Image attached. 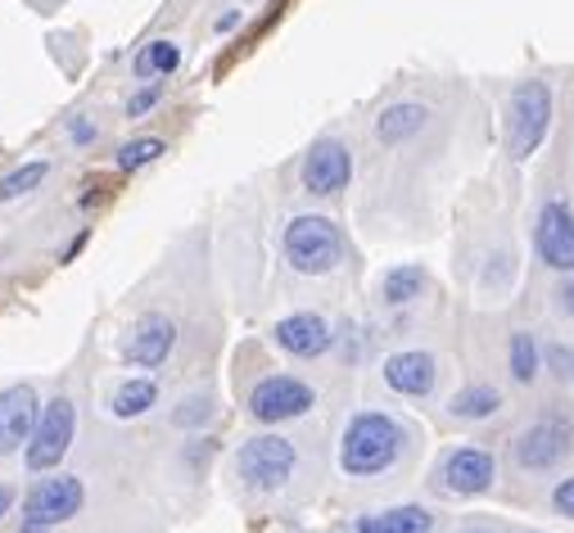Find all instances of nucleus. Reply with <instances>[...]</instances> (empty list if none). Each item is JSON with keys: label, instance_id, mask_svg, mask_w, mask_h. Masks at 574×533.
I'll list each match as a JSON object with an SVG mask.
<instances>
[{"label": "nucleus", "instance_id": "nucleus-1", "mask_svg": "<svg viewBox=\"0 0 574 533\" xmlns=\"http://www.w3.org/2000/svg\"><path fill=\"white\" fill-rule=\"evenodd\" d=\"M407 434L394 416L385 412H358L344 425V439H340V470L353 479H371V475H385L398 466L403 457Z\"/></svg>", "mask_w": 574, "mask_h": 533}, {"label": "nucleus", "instance_id": "nucleus-2", "mask_svg": "<svg viewBox=\"0 0 574 533\" xmlns=\"http://www.w3.org/2000/svg\"><path fill=\"white\" fill-rule=\"evenodd\" d=\"M285 263L304 276H330L334 267L344 263V235L330 217H317V213H304L285 226Z\"/></svg>", "mask_w": 574, "mask_h": 533}, {"label": "nucleus", "instance_id": "nucleus-3", "mask_svg": "<svg viewBox=\"0 0 574 533\" xmlns=\"http://www.w3.org/2000/svg\"><path fill=\"white\" fill-rule=\"evenodd\" d=\"M552 127V90L548 82H520L507 100V150L515 163L530 159Z\"/></svg>", "mask_w": 574, "mask_h": 533}, {"label": "nucleus", "instance_id": "nucleus-4", "mask_svg": "<svg viewBox=\"0 0 574 533\" xmlns=\"http://www.w3.org/2000/svg\"><path fill=\"white\" fill-rule=\"evenodd\" d=\"M295 461L299 457H295L290 439H280V434H258V439H249L235 452V470H241V479L258 493H276L280 483L295 475Z\"/></svg>", "mask_w": 574, "mask_h": 533}, {"label": "nucleus", "instance_id": "nucleus-5", "mask_svg": "<svg viewBox=\"0 0 574 533\" xmlns=\"http://www.w3.org/2000/svg\"><path fill=\"white\" fill-rule=\"evenodd\" d=\"M73 429H77V412L68 398H51L41 407V420H36V434H32V444L23 448L28 457V470L45 475V470H60V461L68 457L73 448Z\"/></svg>", "mask_w": 574, "mask_h": 533}, {"label": "nucleus", "instance_id": "nucleus-6", "mask_svg": "<svg viewBox=\"0 0 574 533\" xmlns=\"http://www.w3.org/2000/svg\"><path fill=\"white\" fill-rule=\"evenodd\" d=\"M86 502V489L77 475H51V479H36L28 498H23V524H36V529H55V524H68Z\"/></svg>", "mask_w": 574, "mask_h": 533}, {"label": "nucleus", "instance_id": "nucleus-7", "mask_svg": "<svg viewBox=\"0 0 574 533\" xmlns=\"http://www.w3.org/2000/svg\"><path fill=\"white\" fill-rule=\"evenodd\" d=\"M312 407V390L295 375H267L254 384L249 394V416L263 425H280V420H295Z\"/></svg>", "mask_w": 574, "mask_h": 533}, {"label": "nucleus", "instance_id": "nucleus-8", "mask_svg": "<svg viewBox=\"0 0 574 533\" xmlns=\"http://www.w3.org/2000/svg\"><path fill=\"white\" fill-rule=\"evenodd\" d=\"M36 420H41V403H36L32 384L0 390V457H14L19 448H28L36 434Z\"/></svg>", "mask_w": 574, "mask_h": 533}, {"label": "nucleus", "instance_id": "nucleus-9", "mask_svg": "<svg viewBox=\"0 0 574 533\" xmlns=\"http://www.w3.org/2000/svg\"><path fill=\"white\" fill-rule=\"evenodd\" d=\"M534 249L552 271H574V213L565 200H548L534 226Z\"/></svg>", "mask_w": 574, "mask_h": 533}, {"label": "nucleus", "instance_id": "nucleus-10", "mask_svg": "<svg viewBox=\"0 0 574 533\" xmlns=\"http://www.w3.org/2000/svg\"><path fill=\"white\" fill-rule=\"evenodd\" d=\"M353 177V159L340 140H317L312 150L304 154V168H299V181L308 195H340Z\"/></svg>", "mask_w": 574, "mask_h": 533}, {"label": "nucleus", "instance_id": "nucleus-11", "mask_svg": "<svg viewBox=\"0 0 574 533\" xmlns=\"http://www.w3.org/2000/svg\"><path fill=\"white\" fill-rule=\"evenodd\" d=\"M172 344H177V326H172L168 317L150 312V317H140V321L127 330V339H123V358H127L131 366L155 371V366L168 362Z\"/></svg>", "mask_w": 574, "mask_h": 533}, {"label": "nucleus", "instance_id": "nucleus-12", "mask_svg": "<svg viewBox=\"0 0 574 533\" xmlns=\"http://www.w3.org/2000/svg\"><path fill=\"white\" fill-rule=\"evenodd\" d=\"M570 444H574V429L565 420H539V425H530L520 434L515 461L524 470H548V466H556L570 452Z\"/></svg>", "mask_w": 574, "mask_h": 533}, {"label": "nucleus", "instance_id": "nucleus-13", "mask_svg": "<svg viewBox=\"0 0 574 533\" xmlns=\"http://www.w3.org/2000/svg\"><path fill=\"white\" fill-rule=\"evenodd\" d=\"M272 339L290 353V358H321L330 344H334V334H330V321L317 317V312H295V317H280L272 326Z\"/></svg>", "mask_w": 574, "mask_h": 533}, {"label": "nucleus", "instance_id": "nucleus-14", "mask_svg": "<svg viewBox=\"0 0 574 533\" xmlns=\"http://www.w3.org/2000/svg\"><path fill=\"white\" fill-rule=\"evenodd\" d=\"M435 380H439V362L429 353H421V349L394 353L385 362V384L394 394H403V398H425L429 390H435Z\"/></svg>", "mask_w": 574, "mask_h": 533}, {"label": "nucleus", "instance_id": "nucleus-15", "mask_svg": "<svg viewBox=\"0 0 574 533\" xmlns=\"http://www.w3.org/2000/svg\"><path fill=\"white\" fill-rule=\"evenodd\" d=\"M498 466L485 448H457L448 461H444V483L457 493V498H475V493H485L489 483H493Z\"/></svg>", "mask_w": 574, "mask_h": 533}, {"label": "nucleus", "instance_id": "nucleus-16", "mask_svg": "<svg viewBox=\"0 0 574 533\" xmlns=\"http://www.w3.org/2000/svg\"><path fill=\"white\" fill-rule=\"evenodd\" d=\"M425 122H429V109H425V105L398 100V105H390L385 114L375 118V140H380V145H403V140H412Z\"/></svg>", "mask_w": 574, "mask_h": 533}, {"label": "nucleus", "instance_id": "nucleus-17", "mask_svg": "<svg viewBox=\"0 0 574 533\" xmlns=\"http://www.w3.org/2000/svg\"><path fill=\"white\" fill-rule=\"evenodd\" d=\"M435 515L425 507H390L375 515H358V533H429Z\"/></svg>", "mask_w": 574, "mask_h": 533}, {"label": "nucleus", "instance_id": "nucleus-18", "mask_svg": "<svg viewBox=\"0 0 574 533\" xmlns=\"http://www.w3.org/2000/svg\"><path fill=\"white\" fill-rule=\"evenodd\" d=\"M421 289H425V271L416 263H403V267L385 271V280H380V299H385L390 308H403V303L421 299Z\"/></svg>", "mask_w": 574, "mask_h": 533}, {"label": "nucleus", "instance_id": "nucleus-19", "mask_svg": "<svg viewBox=\"0 0 574 533\" xmlns=\"http://www.w3.org/2000/svg\"><path fill=\"white\" fill-rule=\"evenodd\" d=\"M159 403V390H155V380H127L123 390L114 394V416L118 420H131V416H146L150 407Z\"/></svg>", "mask_w": 574, "mask_h": 533}, {"label": "nucleus", "instance_id": "nucleus-20", "mask_svg": "<svg viewBox=\"0 0 574 533\" xmlns=\"http://www.w3.org/2000/svg\"><path fill=\"white\" fill-rule=\"evenodd\" d=\"M177 64H181V45L177 41H150L146 51L136 55V77H168V73H177Z\"/></svg>", "mask_w": 574, "mask_h": 533}, {"label": "nucleus", "instance_id": "nucleus-21", "mask_svg": "<svg viewBox=\"0 0 574 533\" xmlns=\"http://www.w3.org/2000/svg\"><path fill=\"white\" fill-rule=\"evenodd\" d=\"M448 407H453L457 420H485V416H493L502 407V394L489 390V384H475V390H461Z\"/></svg>", "mask_w": 574, "mask_h": 533}, {"label": "nucleus", "instance_id": "nucleus-22", "mask_svg": "<svg viewBox=\"0 0 574 533\" xmlns=\"http://www.w3.org/2000/svg\"><path fill=\"white\" fill-rule=\"evenodd\" d=\"M45 172H51V163H45V159H32V163L14 168L10 177H0V204H10V200H23V195H32V190L45 181Z\"/></svg>", "mask_w": 574, "mask_h": 533}, {"label": "nucleus", "instance_id": "nucleus-23", "mask_svg": "<svg viewBox=\"0 0 574 533\" xmlns=\"http://www.w3.org/2000/svg\"><path fill=\"white\" fill-rule=\"evenodd\" d=\"M507 362H511V375L520 384H534L539 380V339L534 334H511V349H507Z\"/></svg>", "mask_w": 574, "mask_h": 533}, {"label": "nucleus", "instance_id": "nucleus-24", "mask_svg": "<svg viewBox=\"0 0 574 533\" xmlns=\"http://www.w3.org/2000/svg\"><path fill=\"white\" fill-rule=\"evenodd\" d=\"M163 154H168V145H163L159 136H140V140H127V145H123L114 163H118L123 172H140V168H150V163L163 159Z\"/></svg>", "mask_w": 574, "mask_h": 533}, {"label": "nucleus", "instance_id": "nucleus-25", "mask_svg": "<svg viewBox=\"0 0 574 533\" xmlns=\"http://www.w3.org/2000/svg\"><path fill=\"white\" fill-rule=\"evenodd\" d=\"M159 95H163V82H150L146 90H136L131 100H127V118H146L159 105Z\"/></svg>", "mask_w": 574, "mask_h": 533}, {"label": "nucleus", "instance_id": "nucleus-26", "mask_svg": "<svg viewBox=\"0 0 574 533\" xmlns=\"http://www.w3.org/2000/svg\"><path fill=\"white\" fill-rule=\"evenodd\" d=\"M552 507H556L561 515H570V520H574V475H570V479H561L556 489H552Z\"/></svg>", "mask_w": 574, "mask_h": 533}, {"label": "nucleus", "instance_id": "nucleus-27", "mask_svg": "<svg viewBox=\"0 0 574 533\" xmlns=\"http://www.w3.org/2000/svg\"><path fill=\"white\" fill-rule=\"evenodd\" d=\"M68 136H73L77 145H91V140H95V127H91L86 118H73V122H68Z\"/></svg>", "mask_w": 574, "mask_h": 533}, {"label": "nucleus", "instance_id": "nucleus-28", "mask_svg": "<svg viewBox=\"0 0 574 533\" xmlns=\"http://www.w3.org/2000/svg\"><path fill=\"white\" fill-rule=\"evenodd\" d=\"M10 507H14V489H10V483H0V520L10 515Z\"/></svg>", "mask_w": 574, "mask_h": 533}, {"label": "nucleus", "instance_id": "nucleus-29", "mask_svg": "<svg viewBox=\"0 0 574 533\" xmlns=\"http://www.w3.org/2000/svg\"><path fill=\"white\" fill-rule=\"evenodd\" d=\"M561 308L574 317V280H565V285H561Z\"/></svg>", "mask_w": 574, "mask_h": 533}, {"label": "nucleus", "instance_id": "nucleus-30", "mask_svg": "<svg viewBox=\"0 0 574 533\" xmlns=\"http://www.w3.org/2000/svg\"><path fill=\"white\" fill-rule=\"evenodd\" d=\"M235 23H241V14H222V19H217V32H231Z\"/></svg>", "mask_w": 574, "mask_h": 533}, {"label": "nucleus", "instance_id": "nucleus-31", "mask_svg": "<svg viewBox=\"0 0 574 533\" xmlns=\"http://www.w3.org/2000/svg\"><path fill=\"white\" fill-rule=\"evenodd\" d=\"M466 533H489V529H466Z\"/></svg>", "mask_w": 574, "mask_h": 533}]
</instances>
